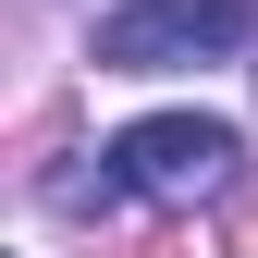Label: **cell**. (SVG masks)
<instances>
[{
  "label": "cell",
  "instance_id": "3957f363",
  "mask_svg": "<svg viewBox=\"0 0 258 258\" xmlns=\"http://www.w3.org/2000/svg\"><path fill=\"white\" fill-rule=\"evenodd\" d=\"M234 246H246V258H258V221H246V234H234Z\"/></svg>",
  "mask_w": 258,
  "mask_h": 258
},
{
  "label": "cell",
  "instance_id": "6da1fadb",
  "mask_svg": "<svg viewBox=\"0 0 258 258\" xmlns=\"http://www.w3.org/2000/svg\"><path fill=\"white\" fill-rule=\"evenodd\" d=\"M246 184V136L209 111H148L111 136V197H148V209H209Z\"/></svg>",
  "mask_w": 258,
  "mask_h": 258
},
{
  "label": "cell",
  "instance_id": "7a4b0ae2",
  "mask_svg": "<svg viewBox=\"0 0 258 258\" xmlns=\"http://www.w3.org/2000/svg\"><path fill=\"white\" fill-rule=\"evenodd\" d=\"M246 37V0H123L99 25V74H184V61H221Z\"/></svg>",
  "mask_w": 258,
  "mask_h": 258
}]
</instances>
